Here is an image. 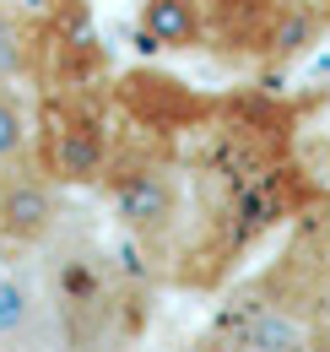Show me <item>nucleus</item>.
I'll return each instance as SVG.
<instances>
[{"label":"nucleus","instance_id":"nucleus-1","mask_svg":"<svg viewBox=\"0 0 330 352\" xmlns=\"http://www.w3.org/2000/svg\"><path fill=\"white\" fill-rule=\"evenodd\" d=\"M49 184H92L109 174V125L82 98H49L38 114V157Z\"/></svg>","mask_w":330,"mask_h":352},{"label":"nucleus","instance_id":"nucleus-2","mask_svg":"<svg viewBox=\"0 0 330 352\" xmlns=\"http://www.w3.org/2000/svg\"><path fill=\"white\" fill-rule=\"evenodd\" d=\"M54 228H60V201L43 168L33 157L0 163V261H28L54 239Z\"/></svg>","mask_w":330,"mask_h":352},{"label":"nucleus","instance_id":"nucleus-3","mask_svg":"<svg viewBox=\"0 0 330 352\" xmlns=\"http://www.w3.org/2000/svg\"><path fill=\"white\" fill-rule=\"evenodd\" d=\"M114 212L130 239H141L152 255H163L184 233V190L168 168H130L124 179H114Z\"/></svg>","mask_w":330,"mask_h":352},{"label":"nucleus","instance_id":"nucleus-4","mask_svg":"<svg viewBox=\"0 0 330 352\" xmlns=\"http://www.w3.org/2000/svg\"><path fill=\"white\" fill-rule=\"evenodd\" d=\"M0 352H60L54 304L38 265L0 261Z\"/></svg>","mask_w":330,"mask_h":352},{"label":"nucleus","instance_id":"nucleus-5","mask_svg":"<svg viewBox=\"0 0 330 352\" xmlns=\"http://www.w3.org/2000/svg\"><path fill=\"white\" fill-rule=\"evenodd\" d=\"M222 331L244 352H309V336H314L287 304H244L222 314Z\"/></svg>","mask_w":330,"mask_h":352},{"label":"nucleus","instance_id":"nucleus-6","mask_svg":"<svg viewBox=\"0 0 330 352\" xmlns=\"http://www.w3.org/2000/svg\"><path fill=\"white\" fill-rule=\"evenodd\" d=\"M141 33L157 49H201L206 11H201V0H141Z\"/></svg>","mask_w":330,"mask_h":352},{"label":"nucleus","instance_id":"nucleus-7","mask_svg":"<svg viewBox=\"0 0 330 352\" xmlns=\"http://www.w3.org/2000/svg\"><path fill=\"white\" fill-rule=\"evenodd\" d=\"M16 157H33V114L16 82H0V163H16Z\"/></svg>","mask_w":330,"mask_h":352},{"label":"nucleus","instance_id":"nucleus-8","mask_svg":"<svg viewBox=\"0 0 330 352\" xmlns=\"http://www.w3.org/2000/svg\"><path fill=\"white\" fill-rule=\"evenodd\" d=\"M33 60H38V33H33L16 11H6V6H0V82L28 76V71H33Z\"/></svg>","mask_w":330,"mask_h":352},{"label":"nucleus","instance_id":"nucleus-9","mask_svg":"<svg viewBox=\"0 0 330 352\" xmlns=\"http://www.w3.org/2000/svg\"><path fill=\"white\" fill-rule=\"evenodd\" d=\"M190 352H244V347H239V342H233V336L217 325V331H206V336H201V342H195Z\"/></svg>","mask_w":330,"mask_h":352},{"label":"nucleus","instance_id":"nucleus-10","mask_svg":"<svg viewBox=\"0 0 330 352\" xmlns=\"http://www.w3.org/2000/svg\"><path fill=\"white\" fill-rule=\"evenodd\" d=\"M309 352H330V325H325V331H314V336H309Z\"/></svg>","mask_w":330,"mask_h":352}]
</instances>
